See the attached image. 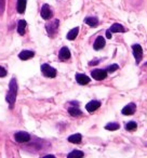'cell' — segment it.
Wrapping results in <instances>:
<instances>
[{
	"instance_id": "cell-7",
	"label": "cell",
	"mask_w": 147,
	"mask_h": 158,
	"mask_svg": "<svg viewBox=\"0 0 147 158\" xmlns=\"http://www.w3.org/2000/svg\"><path fill=\"white\" fill-rule=\"evenodd\" d=\"M40 14H41V18L43 20H50L52 18V11H51L49 5H43L41 8V11H40Z\"/></svg>"
},
{
	"instance_id": "cell-8",
	"label": "cell",
	"mask_w": 147,
	"mask_h": 158,
	"mask_svg": "<svg viewBox=\"0 0 147 158\" xmlns=\"http://www.w3.org/2000/svg\"><path fill=\"white\" fill-rule=\"evenodd\" d=\"M59 59L61 61H67L70 59V51L67 47H63L59 52Z\"/></svg>"
},
{
	"instance_id": "cell-24",
	"label": "cell",
	"mask_w": 147,
	"mask_h": 158,
	"mask_svg": "<svg viewBox=\"0 0 147 158\" xmlns=\"http://www.w3.org/2000/svg\"><path fill=\"white\" fill-rule=\"evenodd\" d=\"M118 68H119V66L117 65V64H112V65L108 66L107 69H106V72L107 73H114V72H116Z\"/></svg>"
},
{
	"instance_id": "cell-16",
	"label": "cell",
	"mask_w": 147,
	"mask_h": 158,
	"mask_svg": "<svg viewBox=\"0 0 147 158\" xmlns=\"http://www.w3.org/2000/svg\"><path fill=\"white\" fill-rule=\"evenodd\" d=\"M16 10L20 14H23L26 10V0H18V6Z\"/></svg>"
},
{
	"instance_id": "cell-26",
	"label": "cell",
	"mask_w": 147,
	"mask_h": 158,
	"mask_svg": "<svg viewBox=\"0 0 147 158\" xmlns=\"http://www.w3.org/2000/svg\"><path fill=\"white\" fill-rule=\"evenodd\" d=\"M7 74H8L7 69L5 67H2V66H0V77H6Z\"/></svg>"
},
{
	"instance_id": "cell-9",
	"label": "cell",
	"mask_w": 147,
	"mask_h": 158,
	"mask_svg": "<svg viewBox=\"0 0 147 158\" xmlns=\"http://www.w3.org/2000/svg\"><path fill=\"white\" fill-rule=\"evenodd\" d=\"M135 110H136L135 104H134V103H130V104H128L127 106H125V107L122 108L121 113H122L123 115H125V116H130V115H133L134 114Z\"/></svg>"
},
{
	"instance_id": "cell-25",
	"label": "cell",
	"mask_w": 147,
	"mask_h": 158,
	"mask_svg": "<svg viewBox=\"0 0 147 158\" xmlns=\"http://www.w3.org/2000/svg\"><path fill=\"white\" fill-rule=\"evenodd\" d=\"M5 7H6V0H0V14L3 13Z\"/></svg>"
},
{
	"instance_id": "cell-4",
	"label": "cell",
	"mask_w": 147,
	"mask_h": 158,
	"mask_svg": "<svg viewBox=\"0 0 147 158\" xmlns=\"http://www.w3.org/2000/svg\"><path fill=\"white\" fill-rule=\"evenodd\" d=\"M14 139H15V141L18 143H26L31 140V135H29L27 132L20 131L14 134Z\"/></svg>"
},
{
	"instance_id": "cell-1",
	"label": "cell",
	"mask_w": 147,
	"mask_h": 158,
	"mask_svg": "<svg viewBox=\"0 0 147 158\" xmlns=\"http://www.w3.org/2000/svg\"><path fill=\"white\" fill-rule=\"evenodd\" d=\"M16 94H18V84H16V79L12 78L9 85V91L6 95V101L10 104V108H13V105L15 103Z\"/></svg>"
},
{
	"instance_id": "cell-14",
	"label": "cell",
	"mask_w": 147,
	"mask_h": 158,
	"mask_svg": "<svg viewBox=\"0 0 147 158\" xmlns=\"http://www.w3.org/2000/svg\"><path fill=\"white\" fill-rule=\"evenodd\" d=\"M109 31H112V33H125L127 29H125L121 24H118V23H116V24H112V26H110Z\"/></svg>"
},
{
	"instance_id": "cell-13",
	"label": "cell",
	"mask_w": 147,
	"mask_h": 158,
	"mask_svg": "<svg viewBox=\"0 0 147 158\" xmlns=\"http://www.w3.org/2000/svg\"><path fill=\"white\" fill-rule=\"evenodd\" d=\"M34 56H35V53L29 50H24L18 54V57H20L21 60H23V61H26V60H29Z\"/></svg>"
},
{
	"instance_id": "cell-19",
	"label": "cell",
	"mask_w": 147,
	"mask_h": 158,
	"mask_svg": "<svg viewBox=\"0 0 147 158\" xmlns=\"http://www.w3.org/2000/svg\"><path fill=\"white\" fill-rule=\"evenodd\" d=\"M68 113H69V115H71V116H74V117H79L82 115V112L78 107H76V106L68 108Z\"/></svg>"
},
{
	"instance_id": "cell-11",
	"label": "cell",
	"mask_w": 147,
	"mask_h": 158,
	"mask_svg": "<svg viewBox=\"0 0 147 158\" xmlns=\"http://www.w3.org/2000/svg\"><path fill=\"white\" fill-rule=\"evenodd\" d=\"M100 106H101V102L100 101H91L86 105V110H88L89 113H93V112H95L97 108H100Z\"/></svg>"
},
{
	"instance_id": "cell-3",
	"label": "cell",
	"mask_w": 147,
	"mask_h": 158,
	"mask_svg": "<svg viewBox=\"0 0 147 158\" xmlns=\"http://www.w3.org/2000/svg\"><path fill=\"white\" fill-rule=\"evenodd\" d=\"M41 72L44 76L49 77V78H54L56 76V69L53 68L52 66H50L49 64H43L41 66Z\"/></svg>"
},
{
	"instance_id": "cell-12",
	"label": "cell",
	"mask_w": 147,
	"mask_h": 158,
	"mask_svg": "<svg viewBox=\"0 0 147 158\" xmlns=\"http://www.w3.org/2000/svg\"><path fill=\"white\" fill-rule=\"evenodd\" d=\"M104 47H105V39L102 36H100L95 39L94 44H93V48H94V50H101Z\"/></svg>"
},
{
	"instance_id": "cell-28",
	"label": "cell",
	"mask_w": 147,
	"mask_h": 158,
	"mask_svg": "<svg viewBox=\"0 0 147 158\" xmlns=\"http://www.w3.org/2000/svg\"><path fill=\"white\" fill-rule=\"evenodd\" d=\"M97 63H99V61H92L89 63V65H96Z\"/></svg>"
},
{
	"instance_id": "cell-17",
	"label": "cell",
	"mask_w": 147,
	"mask_h": 158,
	"mask_svg": "<svg viewBox=\"0 0 147 158\" xmlns=\"http://www.w3.org/2000/svg\"><path fill=\"white\" fill-rule=\"evenodd\" d=\"M84 22H86V24H88L89 26L91 27H95L99 25V20H97V18H93V16H89V18H86V20H84Z\"/></svg>"
},
{
	"instance_id": "cell-5",
	"label": "cell",
	"mask_w": 147,
	"mask_h": 158,
	"mask_svg": "<svg viewBox=\"0 0 147 158\" xmlns=\"http://www.w3.org/2000/svg\"><path fill=\"white\" fill-rule=\"evenodd\" d=\"M132 50H133V55L136 60V64H138L141 62L143 57V49L140 44H133L132 46Z\"/></svg>"
},
{
	"instance_id": "cell-27",
	"label": "cell",
	"mask_w": 147,
	"mask_h": 158,
	"mask_svg": "<svg viewBox=\"0 0 147 158\" xmlns=\"http://www.w3.org/2000/svg\"><path fill=\"white\" fill-rule=\"evenodd\" d=\"M106 37H107L108 39H110V38H112V31H110L109 29H108V31H106Z\"/></svg>"
},
{
	"instance_id": "cell-15",
	"label": "cell",
	"mask_w": 147,
	"mask_h": 158,
	"mask_svg": "<svg viewBox=\"0 0 147 158\" xmlns=\"http://www.w3.org/2000/svg\"><path fill=\"white\" fill-rule=\"evenodd\" d=\"M68 141L70 143H74V144H79L80 142L82 141V135L80 133H76V134H72L68 138Z\"/></svg>"
},
{
	"instance_id": "cell-21",
	"label": "cell",
	"mask_w": 147,
	"mask_h": 158,
	"mask_svg": "<svg viewBox=\"0 0 147 158\" xmlns=\"http://www.w3.org/2000/svg\"><path fill=\"white\" fill-rule=\"evenodd\" d=\"M84 152H81V151H72V152H70V153L68 154L67 157L68 158H80V157H84Z\"/></svg>"
},
{
	"instance_id": "cell-10",
	"label": "cell",
	"mask_w": 147,
	"mask_h": 158,
	"mask_svg": "<svg viewBox=\"0 0 147 158\" xmlns=\"http://www.w3.org/2000/svg\"><path fill=\"white\" fill-rule=\"evenodd\" d=\"M90 80L91 79L84 74H77L76 75V81H77L79 85H81V86L88 85L89 82H90Z\"/></svg>"
},
{
	"instance_id": "cell-22",
	"label": "cell",
	"mask_w": 147,
	"mask_h": 158,
	"mask_svg": "<svg viewBox=\"0 0 147 158\" xmlns=\"http://www.w3.org/2000/svg\"><path fill=\"white\" fill-rule=\"evenodd\" d=\"M119 128H120V125L117 123H108V125L105 126V129L110 130V131H115V130L119 129Z\"/></svg>"
},
{
	"instance_id": "cell-20",
	"label": "cell",
	"mask_w": 147,
	"mask_h": 158,
	"mask_svg": "<svg viewBox=\"0 0 147 158\" xmlns=\"http://www.w3.org/2000/svg\"><path fill=\"white\" fill-rule=\"evenodd\" d=\"M25 28H26V21L25 20H20L18 25V33L20 35H24L25 34Z\"/></svg>"
},
{
	"instance_id": "cell-6",
	"label": "cell",
	"mask_w": 147,
	"mask_h": 158,
	"mask_svg": "<svg viewBox=\"0 0 147 158\" xmlns=\"http://www.w3.org/2000/svg\"><path fill=\"white\" fill-rule=\"evenodd\" d=\"M91 76L95 80H103L107 77V72L105 69H94L91 72Z\"/></svg>"
},
{
	"instance_id": "cell-18",
	"label": "cell",
	"mask_w": 147,
	"mask_h": 158,
	"mask_svg": "<svg viewBox=\"0 0 147 158\" xmlns=\"http://www.w3.org/2000/svg\"><path fill=\"white\" fill-rule=\"evenodd\" d=\"M78 33H79V28L78 27H75V28H72L71 31H69V33L67 34V39L68 40H74L76 39V37L78 36Z\"/></svg>"
},
{
	"instance_id": "cell-2",
	"label": "cell",
	"mask_w": 147,
	"mask_h": 158,
	"mask_svg": "<svg viewBox=\"0 0 147 158\" xmlns=\"http://www.w3.org/2000/svg\"><path fill=\"white\" fill-rule=\"evenodd\" d=\"M59 20H52L46 25L47 27V31H48L49 36L50 37H54L55 34L57 33V28H59Z\"/></svg>"
},
{
	"instance_id": "cell-23",
	"label": "cell",
	"mask_w": 147,
	"mask_h": 158,
	"mask_svg": "<svg viewBox=\"0 0 147 158\" xmlns=\"http://www.w3.org/2000/svg\"><path fill=\"white\" fill-rule=\"evenodd\" d=\"M137 128V125H136L135 121H129V123L125 125V129L128 131H134V130Z\"/></svg>"
}]
</instances>
